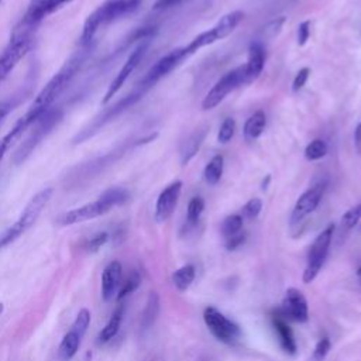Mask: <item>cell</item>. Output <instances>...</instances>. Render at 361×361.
<instances>
[{"instance_id": "1", "label": "cell", "mask_w": 361, "mask_h": 361, "mask_svg": "<svg viewBox=\"0 0 361 361\" xmlns=\"http://www.w3.org/2000/svg\"><path fill=\"white\" fill-rule=\"evenodd\" d=\"M92 44H80V47L71 54V56L63 62L59 71L48 80V83L41 89L30 109L20 117L28 127H31L38 117H41L47 110L51 109L52 103L65 92L73 78L82 69Z\"/></svg>"}, {"instance_id": "2", "label": "cell", "mask_w": 361, "mask_h": 361, "mask_svg": "<svg viewBox=\"0 0 361 361\" xmlns=\"http://www.w3.org/2000/svg\"><path fill=\"white\" fill-rule=\"evenodd\" d=\"M128 199H130V193L127 189L120 186L109 188L96 200L62 213L56 219V223L59 226H73L87 220H93L96 217H100L109 213L111 209L124 204Z\"/></svg>"}, {"instance_id": "3", "label": "cell", "mask_w": 361, "mask_h": 361, "mask_svg": "<svg viewBox=\"0 0 361 361\" xmlns=\"http://www.w3.org/2000/svg\"><path fill=\"white\" fill-rule=\"evenodd\" d=\"M52 193L54 190L51 188H44L30 199V202L20 213L18 219L4 233L0 234V250L14 243L18 237H21L34 226V223L38 220L39 214L51 200Z\"/></svg>"}, {"instance_id": "4", "label": "cell", "mask_w": 361, "mask_h": 361, "mask_svg": "<svg viewBox=\"0 0 361 361\" xmlns=\"http://www.w3.org/2000/svg\"><path fill=\"white\" fill-rule=\"evenodd\" d=\"M147 90L142 89L141 86H137L135 90H133L131 93L126 94L123 99H120L117 103H114L113 106H110L109 109H106L100 116H97L87 127H85L73 140L75 144H80L85 142L86 140H89L90 137H93L97 131H100L109 121H111L113 118H116L118 114H121L124 110H127L128 107H131L134 103H137L142 94Z\"/></svg>"}, {"instance_id": "5", "label": "cell", "mask_w": 361, "mask_h": 361, "mask_svg": "<svg viewBox=\"0 0 361 361\" xmlns=\"http://www.w3.org/2000/svg\"><path fill=\"white\" fill-rule=\"evenodd\" d=\"M244 18V13L240 11V10H235V11H231V13H227L224 14L219 21L217 24L207 30V31H203L200 32L199 35H196L185 48H186V52H188V56H190L192 54H195L196 51H199L200 48L206 47V45H210L219 39H223L226 38L227 35H230L235 27L241 23V20Z\"/></svg>"}, {"instance_id": "6", "label": "cell", "mask_w": 361, "mask_h": 361, "mask_svg": "<svg viewBox=\"0 0 361 361\" xmlns=\"http://www.w3.org/2000/svg\"><path fill=\"white\" fill-rule=\"evenodd\" d=\"M32 44L31 28L24 27L20 31H16L8 42V45L0 54V83L11 73L17 63L25 56Z\"/></svg>"}, {"instance_id": "7", "label": "cell", "mask_w": 361, "mask_h": 361, "mask_svg": "<svg viewBox=\"0 0 361 361\" xmlns=\"http://www.w3.org/2000/svg\"><path fill=\"white\" fill-rule=\"evenodd\" d=\"M58 118H59V114L56 113V110H52V109L47 110L41 117H38V120L32 124L34 128L31 130L28 137L24 140V142H21V145L16 151V154L13 157V161L16 164L24 162L28 158V155L35 149V147L55 127Z\"/></svg>"}, {"instance_id": "8", "label": "cell", "mask_w": 361, "mask_h": 361, "mask_svg": "<svg viewBox=\"0 0 361 361\" xmlns=\"http://www.w3.org/2000/svg\"><path fill=\"white\" fill-rule=\"evenodd\" d=\"M333 233H334V224H329L312 243L307 254V264L302 276L305 283H310L319 275L327 258L329 248L333 240Z\"/></svg>"}, {"instance_id": "9", "label": "cell", "mask_w": 361, "mask_h": 361, "mask_svg": "<svg viewBox=\"0 0 361 361\" xmlns=\"http://www.w3.org/2000/svg\"><path fill=\"white\" fill-rule=\"evenodd\" d=\"M90 317H92V314L86 307H83L78 312V314L71 326V330L62 337L59 348H58V354L62 361L72 360L75 357V354L78 353L82 338L90 324Z\"/></svg>"}, {"instance_id": "10", "label": "cell", "mask_w": 361, "mask_h": 361, "mask_svg": "<svg viewBox=\"0 0 361 361\" xmlns=\"http://www.w3.org/2000/svg\"><path fill=\"white\" fill-rule=\"evenodd\" d=\"M243 83H245V66L244 65L227 72L216 82V85L204 96V99L202 102V109L203 110L214 109L217 104H220L224 100V97L231 90H234L235 87H238Z\"/></svg>"}, {"instance_id": "11", "label": "cell", "mask_w": 361, "mask_h": 361, "mask_svg": "<svg viewBox=\"0 0 361 361\" xmlns=\"http://www.w3.org/2000/svg\"><path fill=\"white\" fill-rule=\"evenodd\" d=\"M203 320L209 331L221 343L233 344L241 337V330L238 324L226 317L220 310L213 306L204 309Z\"/></svg>"}, {"instance_id": "12", "label": "cell", "mask_w": 361, "mask_h": 361, "mask_svg": "<svg viewBox=\"0 0 361 361\" xmlns=\"http://www.w3.org/2000/svg\"><path fill=\"white\" fill-rule=\"evenodd\" d=\"M149 45V39H141V42L134 48V51H131V54L128 55V58L126 59V62L123 63V66L120 68L118 73L116 75V78L111 80V83L109 85L104 97L102 99V103L106 104L109 103L117 93L118 90L123 87V85L127 82V79L130 78V75L134 72V69L138 66V63L142 61L147 49Z\"/></svg>"}, {"instance_id": "13", "label": "cell", "mask_w": 361, "mask_h": 361, "mask_svg": "<svg viewBox=\"0 0 361 361\" xmlns=\"http://www.w3.org/2000/svg\"><path fill=\"white\" fill-rule=\"evenodd\" d=\"M188 58V52L186 48H176L172 49L171 52H168L166 55H164L162 58H159L145 73V76L141 79L140 85L142 89L148 90L151 89L158 80H161L164 76H166L171 71H173L178 65L182 63L183 59Z\"/></svg>"}, {"instance_id": "14", "label": "cell", "mask_w": 361, "mask_h": 361, "mask_svg": "<svg viewBox=\"0 0 361 361\" xmlns=\"http://www.w3.org/2000/svg\"><path fill=\"white\" fill-rule=\"evenodd\" d=\"M326 186H327V183L324 180H320L316 185H313L310 189H307L305 193L300 195V197L296 200L293 210L290 213V219H289L290 226L299 224L306 216H309L310 213H313L316 210V207L319 206V203L324 195Z\"/></svg>"}, {"instance_id": "15", "label": "cell", "mask_w": 361, "mask_h": 361, "mask_svg": "<svg viewBox=\"0 0 361 361\" xmlns=\"http://www.w3.org/2000/svg\"><path fill=\"white\" fill-rule=\"evenodd\" d=\"M279 310L282 317H288L289 320H293L298 323H305L309 319L307 300L305 295L296 288L286 289Z\"/></svg>"}, {"instance_id": "16", "label": "cell", "mask_w": 361, "mask_h": 361, "mask_svg": "<svg viewBox=\"0 0 361 361\" xmlns=\"http://www.w3.org/2000/svg\"><path fill=\"white\" fill-rule=\"evenodd\" d=\"M72 0H31L24 17L21 20V25L27 28H32L38 23H41L44 18L63 7L65 4L71 3Z\"/></svg>"}, {"instance_id": "17", "label": "cell", "mask_w": 361, "mask_h": 361, "mask_svg": "<svg viewBox=\"0 0 361 361\" xmlns=\"http://www.w3.org/2000/svg\"><path fill=\"white\" fill-rule=\"evenodd\" d=\"M180 190H182V182L175 180L159 193L155 203V212H154V217L157 223H164L172 216L178 204Z\"/></svg>"}, {"instance_id": "18", "label": "cell", "mask_w": 361, "mask_h": 361, "mask_svg": "<svg viewBox=\"0 0 361 361\" xmlns=\"http://www.w3.org/2000/svg\"><path fill=\"white\" fill-rule=\"evenodd\" d=\"M123 268L118 261L109 262L102 274V296L104 302H110L117 296V292L121 285Z\"/></svg>"}, {"instance_id": "19", "label": "cell", "mask_w": 361, "mask_h": 361, "mask_svg": "<svg viewBox=\"0 0 361 361\" xmlns=\"http://www.w3.org/2000/svg\"><path fill=\"white\" fill-rule=\"evenodd\" d=\"M264 63H265L264 47L259 41H254L250 45L248 61L244 65L245 66V83L255 80L261 75V72L264 69Z\"/></svg>"}, {"instance_id": "20", "label": "cell", "mask_w": 361, "mask_h": 361, "mask_svg": "<svg viewBox=\"0 0 361 361\" xmlns=\"http://www.w3.org/2000/svg\"><path fill=\"white\" fill-rule=\"evenodd\" d=\"M272 326H274V330H275V333L278 336L281 348L286 354L295 355L296 351H298V344H296V340H295L292 329L288 326V323L283 320V317L282 316H275L272 319Z\"/></svg>"}, {"instance_id": "21", "label": "cell", "mask_w": 361, "mask_h": 361, "mask_svg": "<svg viewBox=\"0 0 361 361\" xmlns=\"http://www.w3.org/2000/svg\"><path fill=\"white\" fill-rule=\"evenodd\" d=\"M123 316H124V305L120 303L114 312L111 313L110 319L107 320V323L102 327V330L97 334V343L99 344H106L110 340H113L116 337V334L120 330L121 322H123Z\"/></svg>"}, {"instance_id": "22", "label": "cell", "mask_w": 361, "mask_h": 361, "mask_svg": "<svg viewBox=\"0 0 361 361\" xmlns=\"http://www.w3.org/2000/svg\"><path fill=\"white\" fill-rule=\"evenodd\" d=\"M207 130H196L195 133H192L186 141L182 144L180 147V164L185 166L186 164H189V161L197 154L200 145L203 144L204 138H206Z\"/></svg>"}, {"instance_id": "23", "label": "cell", "mask_w": 361, "mask_h": 361, "mask_svg": "<svg viewBox=\"0 0 361 361\" xmlns=\"http://www.w3.org/2000/svg\"><path fill=\"white\" fill-rule=\"evenodd\" d=\"M158 313H159V296L157 292H149L144 310L141 313V320H140L141 329L142 330L151 329L158 317Z\"/></svg>"}, {"instance_id": "24", "label": "cell", "mask_w": 361, "mask_h": 361, "mask_svg": "<svg viewBox=\"0 0 361 361\" xmlns=\"http://www.w3.org/2000/svg\"><path fill=\"white\" fill-rule=\"evenodd\" d=\"M265 123H267V120H265L264 111L258 110L254 114H251L247 118V121L244 124V128H243V134H244L245 141L257 140L262 134V131L265 128Z\"/></svg>"}, {"instance_id": "25", "label": "cell", "mask_w": 361, "mask_h": 361, "mask_svg": "<svg viewBox=\"0 0 361 361\" xmlns=\"http://www.w3.org/2000/svg\"><path fill=\"white\" fill-rule=\"evenodd\" d=\"M28 128L30 127L21 118H18L16 121V124L11 127V130L0 138V161L4 158L6 152L11 148V145L16 144V141H18L21 138V135L25 133V130H28Z\"/></svg>"}, {"instance_id": "26", "label": "cell", "mask_w": 361, "mask_h": 361, "mask_svg": "<svg viewBox=\"0 0 361 361\" xmlns=\"http://www.w3.org/2000/svg\"><path fill=\"white\" fill-rule=\"evenodd\" d=\"M196 276V269L192 264H186L180 268H178L173 274H172V282L175 285V288L180 292H185L192 282L195 281Z\"/></svg>"}, {"instance_id": "27", "label": "cell", "mask_w": 361, "mask_h": 361, "mask_svg": "<svg viewBox=\"0 0 361 361\" xmlns=\"http://www.w3.org/2000/svg\"><path fill=\"white\" fill-rule=\"evenodd\" d=\"M223 165H224V158H223V155L217 154L204 166L203 176L209 185H216L220 180V178L223 175Z\"/></svg>"}, {"instance_id": "28", "label": "cell", "mask_w": 361, "mask_h": 361, "mask_svg": "<svg viewBox=\"0 0 361 361\" xmlns=\"http://www.w3.org/2000/svg\"><path fill=\"white\" fill-rule=\"evenodd\" d=\"M204 210V200L200 196H195L190 199L188 204V212H186V224L188 227H195Z\"/></svg>"}, {"instance_id": "29", "label": "cell", "mask_w": 361, "mask_h": 361, "mask_svg": "<svg viewBox=\"0 0 361 361\" xmlns=\"http://www.w3.org/2000/svg\"><path fill=\"white\" fill-rule=\"evenodd\" d=\"M141 283V275L138 271H133L131 274H128V276L124 279V282H121L120 289L117 292V300H123L126 299L130 293H133Z\"/></svg>"}, {"instance_id": "30", "label": "cell", "mask_w": 361, "mask_h": 361, "mask_svg": "<svg viewBox=\"0 0 361 361\" xmlns=\"http://www.w3.org/2000/svg\"><path fill=\"white\" fill-rule=\"evenodd\" d=\"M243 228V216L241 214H230L221 223V234L228 238Z\"/></svg>"}, {"instance_id": "31", "label": "cell", "mask_w": 361, "mask_h": 361, "mask_svg": "<svg viewBox=\"0 0 361 361\" xmlns=\"http://www.w3.org/2000/svg\"><path fill=\"white\" fill-rule=\"evenodd\" d=\"M326 154H327V144L320 138L310 141V144H307V147L305 148V157L307 161L322 159Z\"/></svg>"}, {"instance_id": "32", "label": "cell", "mask_w": 361, "mask_h": 361, "mask_svg": "<svg viewBox=\"0 0 361 361\" xmlns=\"http://www.w3.org/2000/svg\"><path fill=\"white\" fill-rule=\"evenodd\" d=\"M285 17H278V18H274V20H271L269 23H267L262 28H261V31H259V35H261V39H272V38H275L278 34H279V31H281V28H282V25H283V23H285Z\"/></svg>"}, {"instance_id": "33", "label": "cell", "mask_w": 361, "mask_h": 361, "mask_svg": "<svg viewBox=\"0 0 361 361\" xmlns=\"http://www.w3.org/2000/svg\"><path fill=\"white\" fill-rule=\"evenodd\" d=\"M361 219V203L348 209L343 217H341V221H340V226L343 230H351Z\"/></svg>"}, {"instance_id": "34", "label": "cell", "mask_w": 361, "mask_h": 361, "mask_svg": "<svg viewBox=\"0 0 361 361\" xmlns=\"http://www.w3.org/2000/svg\"><path fill=\"white\" fill-rule=\"evenodd\" d=\"M234 133H235V121H234V118L227 117V118L223 120V123H221V126L219 128L217 141L220 144H227L233 138Z\"/></svg>"}, {"instance_id": "35", "label": "cell", "mask_w": 361, "mask_h": 361, "mask_svg": "<svg viewBox=\"0 0 361 361\" xmlns=\"http://www.w3.org/2000/svg\"><path fill=\"white\" fill-rule=\"evenodd\" d=\"M261 209H262V202H261V199H258V197L250 199V200L243 206V219H244V217L248 219V220L255 219V217L259 214Z\"/></svg>"}, {"instance_id": "36", "label": "cell", "mask_w": 361, "mask_h": 361, "mask_svg": "<svg viewBox=\"0 0 361 361\" xmlns=\"http://www.w3.org/2000/svg\"><path fill=\"white\" fill-rule=\"evenodd\" d=\"M109 240V234L106 231H100L94 235H92L90 238H87L83 244V247L87 250V251H97L99 248H102Z\"/></svg>"}, {"instance_id": "37", "label": "cell", "mask_w": 361, "mask_h": 361, "mask_svg": "<svg viewBox=\"0 0 361 361\" xmlns=\"http://www.w3.org/2000/svg\"><path fill=\"white\" fill-rule=\"evenodd\" d=\"M330 345H331V344H330L329 337H322V338L317 341V344H316V347H314V350H313L312 361H323V360L326 358L329 350H330Z\"/></svg>"}, {"instance_id": "38", "label": "cell", "mask_w": 361, "mask_h": 361, "mask_svg": "<svg viewBox=\"0 0 361 361\" xmlns=\"http://www.w3.org/2000/svg\"><path fill=\"white\" fill-rule=\"evenodd\" d=\"M309 73H310V69L309 68H302L298 71L296 76L293 78V82H292V90L296 93L299 92L305 83L307 82V78H309Z\"/></svg>"}, {"instance_id": "39", "label": "cell", "mask_w": 361, "mask_h": 361, "mask_svg": "<svg viewBox=\"0 0 361 361\" xmlns=\"http://www.w3.org/2000/svg\"><path fill=\"white\" fill-rule=\"evenodd\" d=\"M310 21H303L298 25V44L302 47L307 42L310 37Z\"/></svg>"}, {"instance_id": "40", "label": "cell", "mask_w": 361, "mask_h": 361, "mask_svg": "<svg viewBox=\"0 0 361 361\" xmlns=\"http://www.w3.org/2000/svg\"><path fill=\"white\" fill-rule=\"evenodd\" d=\"M245 241V234L244 233H237L228 238H226V248L227 250H235L237 247H240L243 243Z\"/></svg>"}, {"instance_id": "41", "label": "cell", "mask_w": 361, "mask_h": 361, "mask_svg": "<svg viewBox=\"0 0 361 361\" xmlns=\"http://www.w3.org/2000/svg\"><path fill=\"white\" fill-rule=\"evenodd\" d=\"M14 107V103L11 99H4V100H0V123L4 120V117L13 110Z\"/></svg>"}, {"instance_id": "42", "label": "cell", "mask_w": 361, "mask_h": 361, "mask_svg": "<svg viewBox=\"0 0 361 361\" xmlns=\"http://www.w3.org/2000/svg\"><path fill=\"white\" fill-rule=\"evenodd\" d=\"M182 0H158L154 6L155 10H162V8H168V7H172V6H176L179 4Z\"/></svg>"}, {"instance_id": "43", "label": "cell", "mask_w": 361, "mask_h": 361, "mask_svg": "<svg viewBox=\"0 0 361 361\" xmlns=\"http://www.w3.org/2000/svg\"><path fill=\"white\" fill-rule=\"evenodd\" d=\"M354 145H355V149L361 154V123L355 127V131H354Z\"/></svg>"}, {"instance_id": "44", "label": "cell", "mask_w": 361, "mask_h": 361, "mask_svg": "<svg viewBox=\"0 0 361 361\" xmlns=\"http://www.w3.org/2000/svg\"><path fill=\"white\" fill-rule=\"evenodd\" d=\"M269 179H271V176H269V175H267V180L264 179V182H262V190H265V189L268 188V182H269Z\"/></svg>"}, {"instance_id": "45", "label": "cell", "mask_w": 361, "mask_h": 361, "mask_svg": "<svg viewBox=\"0 0 361 361\" xmlns=\"http://www.w3.org/2000/svg\"><path fill=\"white\" fill-rule=\"evenodd\" d=\"M357 279H358V282L361 285V267L357 269Z\"/></svg>"}, {"instance_id": "46", "label": "cell", "mask_w": 361, "mask_h": 361, "mask_svg": "<svg viewBox=\"0 0 361 361\" xmlns=\"http://www.w3.org/2000/svg\"><path fill=\"white\" fill-rule=\"evenodd\" d=\"M3 310H4V305L0 302V314L3 313Z\"/></svg>"}, {"instance_id": "47", "label": "cell", "mask_w": 361, "mask_h": 361, "mask_svg": "<svg viewBox=\"0 0 361 361\" xmlns=\"http://www.w3.org/2000/svg\"><path fill=\"white\" fill-rule=\"evenodd\" d=\"M135 1H141V0H135Z\"/></svg>"}]
</instances>
